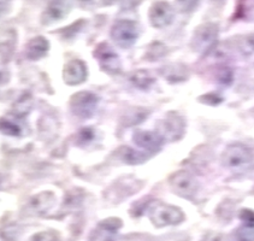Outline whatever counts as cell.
Segmentation results:
<instances>
[{"label":"cell","mask_w":254,"mask_h":241,"mask_svg":"<svg viewBox=\"0 0 254 241\" xmlns=\"http://www.w3.org/2000/svg\"><path fill=\"white\" fill-rule=\"evenodd\" d=\"M116 1H117V0H103V4L104 5H112Z\"/></svg>","instance_id":"cell-28"},{"label":"cell","mask_w":254,"mask_h":241,"mask_svg":"<svg viewBox=\"0 0 254 241\" xmlns=\"http://www.w3.org/2000/svg\"><path fill=\"white\" fill-rule=\"evenodd\" d=\"M121 158L128 164H139L145 161V157L139 151H135L129 147H124L121 150Z\"/></svg>","instance_id":"cell-19"},{"label":"cell","mask_w":254,"mask_h":241,"mask_svg":"<svg viewBox=\"0 0 254 241\" xmlns=\"http://www.w3.org/2000/svg\"><path fill=\"white\" fill-rule=\"evenodd\" d=\"M81 1H89V0H81Z\"/></svg>","instance_id":"cell-29"},{"label":"cell","mask_w":254,"mask_h":241,"mask_svg":"<svg viewBox=\"0 0 254 241\" xmlns=\"http://www.w3.org/2000/svg\"><path fill=\"white\" fill-rule=\"evenodd\" d=\"M29 241H58V238L51 232H41V233L33 235Z\"/></svg>","instance_id":"cell-21"},{"label":"cell","mask_w":254,"mask_h":241,"mask_svg":"<svg viewBox=\"0 0 254 241\" xmlns=\"http://www.w3.org/2000/svg\"><path fill=\"white\" fill-rule=\"evenodd\" d=\"M219 28L216 23H205L195 30L191 40V47L199 53H206L216 44Z\"/></svg>","instance_id":"cell-6"},{"label":"cell","mask_w":254,"mask_h":241,"mask_svg":"<svg viewBox=\"0 0 254 241\" xmlns=\"http://www.w3.org/2000/svg\"><path fill=\"white\" fill-rule=\"evenodd\" d=\"M98 103L99 98L97 94L92 92L81 90V92L72 95L71 99H70V110L76 117L81 118V120H86V118H90L94 115Z\"/></svg>","instance_id":"cell-4"},{"label":"cell","mask_w":254,"mask_h":241,"mask_svg":"<svg viewBox=\"0 0 254 241\" xmlns=\"http://www.w3.org/2000/svg\"><path fill=\"white\" fill-rule=\"evenodd\" d=\"M170 186L177 194L187 199H193L199 191V181L188 170H180L170 177Z\"/></svg>","instance_id":"cell-5"},{"label":"cell","mask_w":254,"mask_h":241,"mask_svg":"<svg viewBox=\"0 0 254 241\" xmlns=\"http://www.w3.org/2000/svg\"><path fill=\"white\" fill-rule=\"evenodd\" d=\"M240 218L244 221L245 226H253L254 227V212L251 210H244L240 214Z\"/></svg>","instance_id":"cell-24"},{"label":"cell","mask_w":254,"mask_h":241,"mask_svg":"<svg viewBox=\"0 0 254 241\" xmlns=\"http://www.w3.org/2000/svg\"><path fill=\"white\" fill-rule=\"evenodd\" d=\"M174 7L168 1H157L149 8V21L153 27L164 28L174 21Z\"/></svg>","instance_id":"cell-8"},{"label":"cell","mask_w":254,"mask_h":241,"mask_svg":"<svg viewBox=\"0 0 254 241\" xmlns=\"http://www.w3.org/2000/svg\"><path fill=\"white\" fill-rule=\"evenodd\" d=\"M160 129L163 130V138H170L174 140V139H179L183 133V121L182 118L179 117L175 113H170V115L166 117L165 121L162 122L160 124Z\"/></svg>","instance_id":"cell-13"},{"label":"cell","mask_w":254,"mask_h":241,"mask_svg":"<svg viewBox=\"0 0 254 241\" xmlns=\"http://www.w3.org/2000/svg\"><path fill=\"white\" fill-rule=\"evenodd\" d=\"M32 105H33L32 96L29 94H24L17 100L15 106H13V113H15L17 117H23V116H25L30 111Z\"/></svg>","instance_id":"cell-18"},{"label":"cell","mask_w":254,"mask_h":241,"mask_svg":"<svg viewBox=\"0 0 254 241\" xmlns=\"http://www.w3.org/2000/svg\"><path fill=\"white\" fill-rule=\"evenodd\" d=\"M8 76L5 72H0V83H6Z\"/></svg>","instance_id":"cell-27"},{"label":"cell","mask_w":254,"mask_h":241,"mask_svg":"<svg viewBox=\"0 0 254 241\" xmlns=\"http://www.w3.org/2000/svg\"><path fill=\"white\" fill-rule=\"evenodd\" d=\"M132 140L139 149L148 152L159 151L164 144V138L159 133L149 130H136L132 135Z\"/></svg>","instance_id":"cell-9"},{"label":"cell","mask_w":254,"mask_h":241,"mask_svg":"<svg viewBox=\"0 0 254 241\" xmlns=\"http://www.w3.org/2000/svg\"><path fill=\"white\" fill-rule=\"evenodd\" d=\"M111 38L122 48H129L139 38V28L134 21L120 19L111 28Z\"/></svg>","instance_id":"cell-3"},{"label":"cell","mask_w":254,"mask_h":241,"mask_svg":"<svg viewBox=\"0 0 254 241\" xmlns=\"http://www.w3.org/2000/svg\"><path fill=\"white\" fill-rule=\"evenodd\" d=\"M231 80H233V73H231V70L228 69V68H222L221 72L218 73V81L221 83L229 84Z\"/></svg>","instance_id":"cell-22"},{"label":"cell","mask_w":254,"mask_h":241,"mask_svg":"<svg viewBox=\"0 0 254 241\" xmlns=\"http://www.w3.org/2000/svg\"><path fill=\"white\" fill-rule=\"evenodd\" d=\"M149 218L154 226L163 228V227L177 226L182 223L185 220V214L177 206L157 203L149 209Z\"/></svg>","instance_id":"cell-2"},{"label":"cell","mask_w":254,"mask_h":241,"mask_svg":"<svg viewBox=\"0 0 254 241\" xmlns=\"http://www.w3.org/2000/svg\"><path fill=\"white\" fill-rule=\"evenodd\" d=\"M63 79L65 83L70 86H76L80 84L87 79V67L82 61L69 62L63 70Z\"/></svg>","instance_id":"cell-11"},{"label":"cell","mask_w":254,"mask_h":241,"mask_svg":"<svg viewBox=\"0 0 254 241\" xmlns=\"http://www.w3.org/2000/svg\"><path fill=\"white\" fill-rule=\"evenodd\" d=\"M223 237L218 233H210L204 238V241H222Z\"/></svg>","instance_id":"cell-25"},{"label":"cell","mask_w":254,"mask_h":241,"mask_svg":"<svg viewBox=\"0 0 254 241\" xmlns=\"http://www.w3.org/2000/svg\"><path fill=\"white\" fill-rule=\"evenodd\" d=\"M131 82L140 89H148L156 82V79L146 70H139L131 76Z\"/></svg>","instance_id":"cell-16"},{"label":"cell","mask_w":254,"mask_h":241,"mask_svg":"<svg viewBox=\"0 0 254 241\" xmlns=\"http://www.w3.org/2000/svg\"><path fill=\"white\" fill-rule=\"evenodd\" d=\"M7 10H8V5L6 4V2L0 1V17L4 16L5 13L7 12Z\"/></svg>","instance_id":"cell-26"},{"label":"cell","mask_w":254,"mask_h":241,"mask_svg":"<svg viewBox=\"0 0 254 241\" xmlns=\"http://www.w3.org/2000/svg\"><path fill=\"white\" fill-rule=\"evenodd\" d=\"M0 132L8 137H19L22 134V128L15 121L0 118Z\"/></svg>","instance_id":"cell-17"},{"label":"cell","mask_w":254,"mask_h":241,"mask_svg":"<svg viewBox=\"0 0 254 241\" xmlns=\"http://www.w3.org/2000/svg\"><path fill=\"white\" fill-rule=\"evenodd\" d=\"M74 0H52L42 16L44 23L59 21L70 12Z\"/></svg>","instance_id":"cell-10"},{"label":"cell","mask_w":254,"mask_h":241,"mask_svg":"<svg viewBox=\"0 0 254 241\" xmlns=\"http://www.w3.org/2000/svg\"><path fill=\"white\" fill-rule=\"evenodd\" d=\"M0 183H1V176H0Z\"/></svg>","instance_id":"cell-30"},{"label":"cell","mask_w":254,"mask_h":241,"mask_svg":"<svg viewBox=\"0 0 254 241\" xmlns=\"http://www.w3.org/2000/svg\"><path fill=\"white\" fill-rule=\"evenodd\" d=\"M30 203H32V208L34 210H36V211H46V210H49L51 206L53 205V203H55V195L51 192L40 193V194L33 197Z\"/></svg>","instance_id":"cell-15"},{"label":"cell","mask_w":254,"mask_h":241,"mask_svg":"<svg viewBox=\"0 0 254 241\" xmlns=\"http://www.w3.org/2000/svg\"><path fill=\"white\" fill-rule=\"evenodd\" d=\"M254 153L244 144L229 145L222 155V163L227 169L235 172H244L251 168Z\"/></svg>","instance_id":"cell-1"},{"label":"cell","mask_w":254,"mask_h":241,"mask_svg":"<svg viewBox=\"0 0 254 241\" xmlns=\"http://www.w3.org/2000/svg\"><path fill=\"white\" fill-rule=\"evenodd\" d=\"M50 44L44 36H35L32 40L28 42L27 46V56L32 61H38L45 57L49 52Z\"/></svg>","instance_id":"cell-14"},{"label":"cell","mask_w":254,"mask_h":241,"mask_svg":"<svg viewBox=\"0 0 254 241\" xmlns=\"http://www.w3.org/2000/svg\"><path fill=\"white\" fill-rule=\"evenodd\" d=\"M121 227H122V221L118 218H109L103 221L92 234L90 241H114L115 234Z\"/></svg>","instance_id":"cell-12"},{"label":"cell","mask_w":254,"mask_h":241,"mask_svg":"<svg viewBox=\"0 0 254 241\" xmlns=\"http://www.w3.org/2000/svg\"><path fill=\"white\" fill-rule=\"evenodd\" d=\"M95 59H98L101 69L110 74H117L121 70V59L114 48L107 42H101L94 51Z\"/></svg>","instance_id":"cell-7"},{"label":"cell","mask_w":254,"mask_h":241,"mask_svg":"<svg viewBox=\"0 0 254 241\" xmlns=\"http://www.w3.org/2000/svg\"><path fill=\"white\" fill-rule=\"evenodd\" d=\"M180 10L183 12H191L197 6L200 0H176Z\"/></svg>","instance_id":"cell-20"},{"label":"cell","mask_w":254,"mask_h":241,"mask_svg":"<svg viewBox=\"0 0 254 241\" xmlns=\"http://www.w3.org/2000/svg\"><path fill=\"white\" fill-rule=\"evenodd\" d=\"M93 138H94V133L89 128L81 129V132L78 133V143L88 144L90 140H93Z\"/></svg>","instance_id":"cell-23"}]
</instances>
